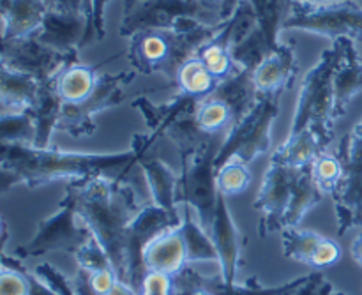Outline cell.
<instances>
[{
	"instance_id": "6da1fadb",
	"label": "cell",
	"mask_w": 362,
	"mask_h": 295,
	"mask_svg": "<svg viewBox=\"0 0 362 295\" xmlns=\"http://www.w3.org/2000/svg\"><path fill=\"white\" fill-rule=\"evenodd\" d=\"M133 147L115 154H85L59 149H39L34 145L0 144V177L2 193L16 184L37 187L55 180H81L105 175L133 183V168L138 165Z\"/></svg>"
},
{
	"instance_id": "7a4b0ae2",
	"label": "cell",
	"mask_w": 362,
	"mask_h": 295,
	"mask_svg": "<svg viewBox=\"0 0 362 295\" xmlns=\"http://www.w3.org/2000/svg\"><path fill=\"white\" fill-rule=\"evenodd\" d=\"M129 180L95 175L67 183L76 200V211L88 226L120 282L127 283V233L144 205L138 202Z\"/></svg>"
},
{
	"instance_id": "3957f363",
	"label": "cell",
	"mask_w": 362,
	"mask_h": 295,
	"mask_svg": "<svg viewBox=\"0 0 362 295\" xmlns=\"http://www.w3.org/2000/svg\"><path fill=\"white\" fill-rule=\"evenodd\" d=\"M240 0H141L124 13L120 35L131 37L141 30L173 28L180 23L218 27L226 23Z\"/></svg>"
},
{
	"instance_id": "277c9868",
	"label": "cell",
	"mask_w": 362,
	"mask_h": 295,
	"mask_svg": "<svg viewBox=\"0 0 362 295\" xmlns=\"http://www.w3.org/2000/svg\"><path fill=\"white\" fill-rule=\"evenodd\" d=\"M334 42L322 52L318 62L311 67L300 83L290 134L311 133L320 145L327 149L334 138V94H332V73H334Z\"/></svg>"
},
{
	"instance_id": "5b68a950",
	"label": "cell",
	"mask_w": 362,
	"mask_h": 295,
	"mask_svg": "<svg viewBox=\"0 0 362 295\" xmlns=\"http://www.w3.org/2000/svg\"><path fill=\"white\" fill-rule=\"evenodd\" d=\"M223 141H218V134L209 138L205 144L189 156L180 158V177L177 202L189 205L194 218L207 232H211L218 207L219 191L216 184V158Z\"/></svg>"
},
{
	"instance_id": "8992f818",
	"label": "cell",
	"mask_w": 362,
	"mask_h": 295,
	"mask_svg": "<svg viewBox=\"0 0 362 295\" xmlns=\"http://www.w3.org/2000/svg\"><path fill=\"white\" fill-rule=\"evenodd\" d=\"M279 98L281 96H260L255 108L233 124L223 138L221 149L216 158V166L225 165L230 159L253 163L258 156H264L271 147V129L279 115Z\"/></svg>"
},
{
	"instance_id": "52a82bcc",
	"label": "cell",
	"mask_w": 362,
	"mask_h": 295,
	"mask_svg": "<svg viewBox=\"0 0 362 295\" xmlns=\"http://www.w3.org/2000/svg\"><path fill=\"white\" fill-rule=\"evenodd\" d=\"M283 28L311 32L329 37L331 41H336L338 37H350L362 42V7L356 0H334L322 4L292 0Z\"/></svg>"
},
{
	"instance_id": "ba28073f",
	"label": "cell",
	"mask_w": 362,
	"mask_h": 295,
	"mask_svg": "<svg viewBox=\"0 0 362 295\" xmlns=\"http://www.w3.org/2000/svg\"><path fill=\"white\" fill-rule=\"evenodd\" d=\"M92 237L94 236L88 226L78 216L73 193L66 190V197L62 198L57 211L39 221L37 232L32 237L30 243L16 248L13 255L20 260L41 257L49 251H66V253L76 255Z\"/></svg>"
},
{
	"instance_id": "9c48e42d",
	"label": "cell",
	"mask_w": 362,
	"mask_h": 295,
	"mask_svg": "<svg viewBox=\"0 0 362 295\" xmlns=\"http://www.w3.org/2000/svg\"><path fill=\"white\" fill-rule=\"evenodd\" d=\"M343 175L332 193L338 236L362 226V119L339 141L336 151Z\"/></svg>"
},
{
	"instance_id": "30bf717a",
	"label": "cell",
	"mask_w": 362,
	"mask_h": 295,
	"mask_svg": "<svg viewBox=\"0 0 362 295\" xmlns=\"http://www.w3.org/2000/svg\"><path fill=\"white\" fill-rule=\"evenodd\" d=\"M136 71L131 67L129 71H120L117 74L103 73L99 74L98 85L94 92L81 103H64L60 113L57 131L69 134V137H90L95 133V117L110 108H115L126 99L124 87L134 80Z\"/></svg>"
},
{
	"instance_id": "8fae6325",
	"label": "cell",
	"mask_w": 362,
	"mask_h": 295,
	"mask_svg": "<svg viewBox=\"0 0 362 295\" xmlns=\"http://www.w3.org/2000/svg\"><path fill=\"white\" fill-rule=\"evenodd\" d=\"M78 62V57L66 55L49 46L42 45L35 35L2 41V60L0 66L18 73L30 74L39 81L59 76L60 71L69 64Z\"/></svg>"
},
{
	"instance_id": "7c38bea8",
	"label": "cell",
	"mask_w": 362,
	"mask_h": 295,
	"mask_svg": "<svg viewBox=\"0 0 362 295\" xmlns=\"http://www.w3.org/2000/svg\"><path fill=\"white\" fill-rule=\"evenodd\" d=\"M177 226H180L179 223L156 204H145L131 221L127 233V285L133 287L138 295L147 274L144 267V250L152 239Z\"/></svg>"
},
{
	"instance_id": "4fadbf2b",
	"label": "cell",
	"mask_w": 362,
	"mask_h": 295,
	"mask_svg": "<svg viewBox=\"0 0 362 295\" xmlns=\"http://www.w3.org/2000/svg\"><path fill=\"white\" fill-rule=\"evenodd\" d=\"M296 172L297 168L269 161L260 191L253 204V207L260 212L258 233L262 237H269L283 230V218L292 198Z\"/></svg>"
},
{
	"instance_id": "5bb4252c",
	"label": "cell",
	"mask_w": 362,
	"mask_h": 295,
	"mask_svg": "<svg viewBox=\"0 0 362 295\" xmlns=\"http://www.w3.org/2000/svg\"><path fill=\"white\" fill-rule=\"evenodd\" d=\"M127 60L136 73L170 74L173 57L172 28H152L131 35Z\"/></svg>"
},
{
	"instance_id": "9a60e30c",
	"label": "cell",
	"mask_w": 362,
	"mask_h": 295,
	"mask_svg": "<svg viewBox=\"0 0 362 295\" xmlns=\"http://www.w3.org/2000/svg\"><path fill=\"white\" fill-rule=\"evenodd\" d=\"M332 42L338 50L332 73L334 117L338 120L346 115L354 99L362 94V59L354 39L338 37Z\"/></svg>"
},
{
	"instance_id": "2e32d148",
	"label": "cell",
	"mask_w": 362,
	"mask_h": 295,
	"mask_svg": "<svg viewBox=\"0 0 362 295\" xmlns=\"http://www.w3.org/2000/svg\"><path fill=\"white\" fill-rule=\"evenodd\" d=\"M209 236L212 237V243L218 251L219 274H221L223 282L233 285V283H237V272L243 264L244 237L240 230L237 229L223 195H219L214 221H212Z\"/></svg>"
},
{
	"instance_id": "e0dca14e",
	"label": "cell",
	"mask_w": 362,
	"mask_h": 295,
	"mask_svg": "<svg viewBox=\"0 0 362 295\" xmlns=\"http://www.w3.org/2000/svg\"><path fill=\"white\" fill-rule=\"evenodd\" d=\"M88 18L81 11H48L35 39L66 55L78 57L87 35Z\"/></svg>"
},
{
	"instance_id": "ac0fdd59",
	"label": "cell",
	"mask_w": 362,
	"mask_h": 295,
	"mask_svg": "<svg viewBox=\"0 0 362 295\" xmlns=\"http://www.w3.org/2000/svg\"><path fill=\"white\" fill-rule=\"evenodd\" d=\"M281 237L285 257L308 267L324 269L334 265L341 258V248L332 239H327L313 230L293 226L283 230Z\"/></svg>"
},
{
	"instance_id": "d6986e66",
	"label": "cell",
	"mask_w": 362,
	"mask_h": 295,
	"mask_svg": "<svg viewBox=\"0 0 362 295\" xmlns=\"http://www.w3.org/2000/svg\"><path fill=\"white\" fill-rule=\"evenodd\" d=\"M141 173H144L145 184L151 193L152 204L165 209L177 223H182V211L177 202V191H179V177L173 173V170L158 156L147 154L138 159Z\"/></svg>"
},
{
	"instance_id": "ffe728a7",
	"label": "cell",
	"mask_w": 362,
	"mask_h": 295,
	"mask_svg": "<svg viewBox=\"0 0 362 295\" xmlns=\"http://www.w3.org/2000/svg\"><path fill=\"white\" fill-rule=\"evenodd\" d=\"M297 71H299V62L293 46L281 42V46L253 71L258 96H281L283 92L293 87Z\"/></svg>"
},
{
	"instance_id": "44dd1931",
	"label": "cell",
	"mask_w": 362,
	"mask_h": 295,
	"mask_svg": "<svg viewBox=\"0 0 362 295\" xmlns=\"http://www.w3.org/2000/svg\"><path fill=\"white\" fill-rule=\"evenodd\" d=\"M187 265L186 243L180 226L152 239L144 250V267L147 272L177 276Z\"/></svg>"
},
{
	"instance_id": "7402d4cb",
	"label": "cell",
	"mask_w": 362,
	"mask_h": 295,
	"mask_svg": "<svg viewBox=\"0 0 362 295\" xmlns=\"http://www.w3.org/2000/svg\"><path fill=\"white\" fill-rule=\"evenodd\" d=\"M45 0H0L2 41L34 35L45 23Z\"/></svg>"
},
{
	"instance_id": "603a6c76",
	"label": "cell",
	"mask_w": 362,
	"mask_h": 295,
	"mask_svg": "<svg viewBox=\"0 0 362 295\" xmlns=\"http://www.w3.org/2000/svg\"><path fill=\"white\" fill-rule=\"evenodd\" d=\"M211 96L221 99L228 106L233 117V124L243 120L255 108L258 98H260L257 92V85H255L253 71L244 69V67H237L230 76L223 78Z\"/></svg>"
},
{
	"instance_id": "cb8c5ba5",
	"label": "cell",
	"mask_w": 362,
	"mask_h": 295,
	"mask_svg": "<svg viewBox=\"0 0 362 295\" xmlns=\"http://www.w3.org/2000/svg\"><path fill=\"white\" fill-rule=\"evenodd\" d=\"M41 81L0 66V113H23L35 105Z\"/></svg>"
},
{
	"instance_id": "d4e9b609",
	"label": "cell",
	"mask_w": 362,
	"mask_h": 295,
	"mask_svg": "<svg viewBox=\"0 0 362 295\" xmlns=\"http://www.w3.org/2000/svg\"><path fill=\"white\" fill-rule=\"evenodd\" d=\"M55 78L41 81L37 101L28 110L35 124L34 147L39 149H49L52 134L57 131V124H59L60 113H62L64 101L59 96V91H57Z\"/></svg>"
},
{
	"instance_id": "484cf974",
	"label": "cell",
	"mask_w": 362,
	"mask_h": 295,
	"mask_svg": "<svg viewBox=\"0 0 362 295\" xmlns=\"http://www.w3.org/2000/svg\"><path fill=\"white\" fill-rule=\"evenodd\" d=\"M324 197L325 193L315 183L311 166L297 168L296 179H293L292 198H290L288 209H286L285 218H283V230L299 226L303 219L306 218L308 212L317 207L324 200Z\"/></svg>"
},
{
	"instance_id": "4316f807",
	"label": "cell",
	"mask_w": 362,
	"mask_h": 295,
	"mask_svg": "<svg viewBox=\"0 0 362 295\" xmlns=\"http://www.w3.org/2000/svg\"><path fill=\"white\" fill-rule=\"evenodd\" d=\"M310 274L303 276V278L292 279V282L285 283V285L279 287H262L258 285L257 279H250L246 283H228L223 282L221 274L214 276H198V285L207 289L212 295H296L299 292L300 287L308 282Z\"/></svg>"
},
{
	"instance_id": "83f0119b",
	"label": "cell",
	"mask_w": 362,
	"mask_h": 295,
	"mask_svg": "<svg viewBox=\"0 0 362 295\" xmlns=\"http://www.w3.org/2000/svg\"><path fill=\"white\" fill-rule=\"evenodd\" d=\"M98 80V66H83L80 62H73L64 67L55 78L59 96L64 103L69 105L87 99L94 92Z\"/></svg>"
},
{
	"instance_id": "f1b7e54d",
	"label": "cell",
	"mask_w": 362,
	"mask_h": 295,
	"mask_svg": "<svg viewBox=\"0 0 362 295\" xmlns=\"http://www.w3.org/2000/svg\"><path fill=\"white\" fill-rule=\"evenodd\" d=\"M180 211H182L180 232H182L184 243H186L187 264H193V262H216L218 264V251H216L212 237L209 236L207 230L198 223L189 205L180 204Z\"/></svg>"
},
{
	"instance_id": "f546056e",
	"label": "cell",
	"mask_w": 362,
	"mask_h": 295,
	"mask_svg": "<svg viewBox=\"0 0 362 295\" xmlns=\"http://www.w3.org/2000/svg\"><path fill=\"white\" fill-rule=\"evenodd\" d=\"M250 4L257 16L258 30L264 35L271 53H274L281 46L279 30L288 16L292 0H250Z\"/></svg>"
},
{
	"instance_id": "4dcf8cb0",
	"label": "cell",
	"mask_w": 362,
	"mask_h": 295,
	"mask_svg": "<svg viewBox=\"0 0 362 295\" xmlns=\"http://www.w3.org/2000/svg\"><path fill=\"white\" fill-rule=\"evenodd\" d=\"M219 81L221 80L212 76L211 71L205 67V64L198 57H193L182 64V67L177 73L175 83L177 92H180V94L204 99L216 91Z\"/></svg>"
},
{
	"instance_id": "1f68e13d",
	"label": "cell",
	"mask_w": 362,
	"mask_h": 295,
	"mask_svg": "<svg viewBox=\"0 0 362 295\" xmlns=\"http://www.w3.org/2000/svg\"><path fill=\"white\" fill-rule=\"evenodd\" d=\"M226 23H228V21H226ZM226 23L223 25L221 32L198 52V59L205 64V67L211 71L212 76L218 78V80L230 76V74L239 67L233 62L228 25Z\"/></svg>"
},
{
	"instance_id": "d6a6232c",
	"label": "cell",
	"mask_w": 362,
	"mask_h": 295,
	"mask_svg": "<svg viewBox=\"0 0 362 295\" xmlns=\"http://www.w3.org/2000/svg\"><path fill=\"white\" fill-rule=\"evenodd\" d=\"M197 120L207 134H219L233 126V117L228 106L214 96L200 99L197 106Z\"/></svg>"
},
{
	"instance_id": "836d02e7",
	"label": "cell",
	"mask_w": 362,
	"mask_h": 295,
	"mask_svg": "<svg viewBox=\"0 0 362 295\" xmlns=\"http://www.w3.org/2000/svg\"><path fill=\"white\" fill-rule=\"evenodd\" d=\"M0 140L2 144L34 145L35 124L30 112L0 113Z\"/></svg>"
},
{
	"instance_id": "e575fe53",
	"label": "cell",
	"mask_w": 362,
	"mask_h": 295,
	"mask_svg": "<svg viewBox=\"0 0 362 295\" xmlns=\"http://www.w3.org/2000/svg\"><path fill=\"white\" fill-rule=\"evenodd\" d=\"M216 184H218L219 195L225 198L244 193L251 184L250 165L239 159H230L216 172Z\"/></svg>"
},
{
	"instance_id": "d590c367",
	"label": "cell",
	"mask_w": 362,
	"mask_h": 295,
	"mask_svg": "<svg viewBox=\"0 0 362 295\" xmlns=\"http://www.w3.org/2000/svg\"><path fill=\"white\" fill-rule=\"evenodd\" d=\"M28 271L23 260L14 255H2V271H0V295H28Z\"/></svg>"
},
{
	"instance_id": "8d00e7d4",
	"label": "cell",
	"mask_w": 362,
	"mask_h": 295,
	"mask_svg": "<svg viewBox=\"0 0 362 295\" xmlns=\"http://www.w3.org/2000/svg\"><path fill=\"white\" fill-rule=\"evenodd\" d=\"M311 173L317 183V186L324 191L325 195H332L338 187L339 179L343 175L341 161L336 154H329L327 151L318 156L311 165Z\"/></svg>"
},
{
	"instance_id": "74e56055",
	"label": "cell",
	"mask_w": 362,
	"mask_h": 295,
	"mask_svg": "<svg viewBox=\"0 0 362 295\" xmlns=\"http://www.w3.org/2000/svg\"><path fill=\"white\" fill-rule=\"evenodd\" d=\"M112 0H85V14L88 18L87 35L83 46L103 41L105 37V13Z\"/></svg>"
},
{
	"instance_id": "f35d334b",
	"label": "cell",
	"mask_w": 362,
	"mask_h": 295,
	"mask_svg": "<svg viewBox=\"0 0 362 295\" xmlns=\"http://www.w3.org/2000/svg\"><path fill=\"white\" fill-rule=\"evenodd\" d=\"M74 260H76L78 267L87 269L88 272H98L103 271V269H113L108 255L103 250L101 244L95 241V237H92V239L74 255Z\"/></svg>"
},
{
	"instance_id": "ab89813d",
	"label": "cell",
	"mask_w": 362,
	"mask_h": 295,
	"mask_svg": "<svg viewBox=\"0 0 362 295\" xmlns=\"http://www.w3.org/2000/svg\"><path fill=\"white\" fill-rule=\"evenodd\" d=\"M34 274L39 276L46 285L52 287L59 295H76L73 287H71L69 279H67L62 272L57 271L55 267H52L49 264H39L37 267L34 269Z\"/></svg>"
},
{
	"instance_id": "60d3db41",
	"label": "cell",
	"mask_w": 362,
	"mask_h": 295,
	"mask_svg": "<svg viewBox=\"0 0 362 295\" xmlns=\"http://www.w3.org/2000/svg\"><path fill=\"white\" fill-rule=\"evenodd\" d=\"M140 295H173V278L161 272H147Z\"/></svg>"
},
{
	"instance_id": "b9f144b4",
	"label": "cell",
	"mask_w": 362,
	"mask_h": 295,
	"mask_svg": "<svg viewBox=\"0 0 362 295\" xmlns=\"http://www.w3.org/2000/svg\"><path fill=\"white\" fill-rule=\"evenodd\" d=\"M71 287H73L74 294L76 295H101L94 289V287H92L90 272H88L87 269L78 267L76 276L71 279Z\"/></svg>"
},
{
	"instance_id": "7bdbcfd3",
	"label": "cell",
	"mask_w": 362,
	"mask_h": 295,
	"mask_svg": "<svg viewBox=\"0 0 362 295\" xmlns=\"http://www.w3.org/2000/svg\"><path fill=\"white\" fill-rule=\"evenodd\" d=\"M48 11H81L85 13V0H45Z\"/></svg>"
},
{
	"instance_id": "ee69618b",
	"label": "cell",
	"mask_w": 362,
	"mask_h": 295,
	"mask_svg": "<svg viewBox=\"0 0 362 295\" xmlns=\"http://www.w3.org/2000/svg\"><path fill=\"white\" fill-rule=\"evenodd\" d=\"M28 285H30V294L28 295H59L49 285H46L39 276L34 272H28Z\"/></svg>"
},
{
	"instance_id": "f6af8a7d",
	"label": "cell",
	"mask_w": 362,
	"mask_h": 295,
	"mask_svg": "<svg viewBox=\"0 0 362 295\" xmlns=\"http://www.w3.org/2000/svg\"><path fill=\"white\" fill-rule=\"evenodd\" d=\"M350 255H352V260L362 267V232L354 239L352 246H350Z\"/></svg>"
},
{
	"instance_id": "bcb514c9",
	"label": "cell",
	"mask_w": 362,
	"mask_h": 295,
	"mask_svg": "<svg viewBox=\"0 0 362 295\" xmlns=\"http://www.w3.org/2000/svg\"><path fill=\"white\" fill-rule=\"evenodd\" d=\"M106 295H138V292L133 289V287L127 285V283L117 279L115 285L112 287V290H110V292Z\"/></svg>"
},
{
	"instance_id": "7dc6e473",
	"label": "cell",
	"mask_w": 362,
	"mask_h": 295,
	"mask_svg": "<svg viewBox=\"0 0 362 295\" xmlns=\"http://www.w3.org/2000/svg\"><path fill=\"white\" fill-rule=\"evenodd\" d=\"M138 2H141V0H124V13H129Z\"/></svg>"
},
{
	"instance_id": "c3c4849f",
	"label": "cell",
	"mask_w": 362,
	"mask_h": 295,
	"mask_svg": "<svg viewBox=\"0 0 362 295\" xmlns=\"http://www.w3.org/2000/svg\"><path fill=\"white\" fill-rule=\"evenodd\" d=\"M198 276H200V274H198ZM189 295H212V294L209 292L207 289H204V287H200V285H198V289H194L193 292H191Z\"/></svg>"
},
{
	"instance_id": "681fc988",
	"label": "cell",
	"mask_w": 362,
	"mask_h": 295,
	"mask_svg": "<svg viewBox=\"0 0 362 295\" xmlns=\"http://www.w3.org/2000/svg\"><path fill=\"white\" fill-rule=\"evenodd\" d=\"M300 2H311V4H322V2H334V0H300Z\"/></svg>"
},
{
	"instance_id": "f907efd6",
	"label": "cell",
	"mask_w": 362,
	"mask_h": 295,
	"mask_svg": "<svg viewBox=\"0 0 362 295\" xmlns=\"http://www.w3.org/2000/svg\"><path fill=\"white\" fill-rule=\"evenodd\" d=\"M334 295H345V294H341V292H334Z\"/></svg>"
}]
</instances>
